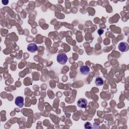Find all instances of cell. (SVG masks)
Masks as SVG:
<instances>
[{"instance_id": "8992f818", "label": "cell", "mask_w": 129, "mask_h": 129, "mask_svg": "<svg viewBox=\"0 0 129 129\" xmlns=\"http://www.w3.org/2000/svg\"><path fill=\"white\" fill-rule=\"evenodd\" d=\"M80 73L83 75H87L90 73V68L87 66H83L80 68Z\"/></svg>"}, {"instance_id": "9c48e42d", "label": "cell", "mask_w": 129, "mask_h": 129, "mask_svg": "<svg viewBox=\"0 0 129 129\" xmlns=\"http://www.w3.org/2000/svg\"><path fill=\"white\" fill-rule=\"evenodd\" d=\"M104 32V30L102 29H99L97 30V33L99 35H101Z\"/></svg>"}, {"instance_id": "ba28073f", "label": "cell", "mask_w": 129, "mask_h": 129, "mask_svg": "<svg viewBox=\"0 0 129 129\" xmlns=\"http://www.w3.org/2000/svg\"><path fill=\"white\" fill-rule=\"evenodd\" d=\"M84 127L85 128H92V125L89 122H87L85 123V124H84Z\"/></svg>"}, {"instance_id": "30bf717a", "label": "cell", "mask_w": 129, "mask_h": 129, "mask_svg": "<svg viewBox=\"0 0 129 129\" xmlns=\"http://www.w3.org/2000/svg\"><path fill=\"white\" fill-rule=\"evenodd\" d=\"M9 3V1H2V3L3 4H4V5H7V4H8V3Z\"/></svg>"}, {"instance_id": "5b68a950", "label": "cell", "mask_w": 129, "mask_h": 129, "mask_svg": "<svg viewBox=\"0 0 129 129\" xmlns=\"http://www.w3.org/2000/svg\"><path fill=\"white\" fill-rule=\"evenodd\" d=\"M27 50L32 53H34L35 51L38 50V47L36 44H35L34 43H30L28 45L27 47Z\"/></svg>"}, {"instance_id": "3957f363", "label": "cell", "mask_w": 129, "mask_h": 129, "mask_svg": "<svg viewBox=\"0 0 129 129\" xmlns=\"http://www.w3.org/2000/svg\"><path fill=\"white\" fill-rule=\"evenodd\" d=\"M87 103H88V102L85 98H81L78 100L77 105L80 108H84L86 107L87 105Z\"/></svg>"}, {"instance_id": "6da1fadb", "label": "cell", "mask_w": 129, "mask_h": 129, "mask_svg": "<svg viewBox=\"0 0 129 129\" xmlns=\"http://www.w3.org/2000/svg\"><path fill=\"white\" fill-rule=\"evenodd\" d=\"M57 62L62 65L66 63L68 60V56L67 54L63 52H60L57 55Z\"/></svg>"}, {"instance_id": "7a4b0ae2", "label": "cell", "mask_w": 129, "mask_h": 129, "mask_svg": "<svg viewBox=\"0 0 129 129\" xmlns=\"http://www.w3.org/2000/svg\"><path fill=\"white\" fill-rule=\"evenodd\" d=\"M118 48L119 50L121 52H126L128 50L129 46L126 42H121L118 44Z\"/></svg>"}, {"instance_id": "277c9868", "label": "cell", "mask_w": 129, "mask_h": 129, "mask_svg": "<svg viewBox=\"0 0 129 129\" xmlns=\"http://www.w3.org/2000/svg\"><path fill=\"white\" fill-rule=\"evenodd\" d=\"M15 103L19 107H23L24 105V98L21 96L17 97L15 99Z\"/></svg>"}, {"instance_id": "52a82bcc", "label": "cell", "mask_w": 129, "mask_h": 129, "mask_svg": "<svg viewBox=\"0 0 129 129\" xmlns=\"http://www.w3.org/2000/svg\"><path fill=\"white\" fill-rule=\"evenodd\" d=\"M95 83L96 86H101V85H102L103 84L104 81H103V80L101 78L97 77L95 79Z\"/></svg>"}]
</instances>
